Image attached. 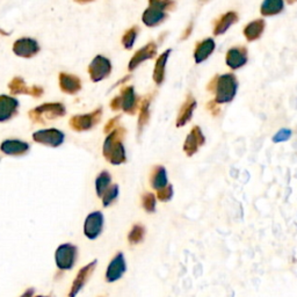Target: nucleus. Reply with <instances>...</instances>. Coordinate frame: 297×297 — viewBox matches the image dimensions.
I'll return each instance as SVG.
<instances>
[{
  "label": "nucleus",
  "instance_id": "f3484780",
  "mask_svg": "<svg viewBox=\"0 0 297 297\" xmlns=\"http://www.w3.org/2000/svg\"><path fill=\"white\" fill-rule=\"evenodd\" d=\"M196 105L197 102L195 100V98H194L192 94L187 95L186 100L183 101V104L180 107V111H179L177 121H175V124H177L178 128L186 126V124L192 120L193 113L196 109Z\"/></svg>",
  "mask_w": 297,
  "mask_h": 297
},
{
  "label": "nucleus",
  "instance_id": "9b49d317",
  "mask_svg": "<svg viewBox=\"0 0 297 297\" xmlns=\"http://www.w3.org/2000/svg\"><path fill=\"white\" fill-rule=\"evenodd\" d=\"M238 21H239V16L236 11H229V12L222 14L212 23V34L215 36L225 34L231 26L236 25Z\"/></svg>",
  "mask_w": 297,
  "mask_h": 297
},
{
  "label": "nucleus",
  "instance_id": "37998d69",
  "mask_svg": "<svg viewBox=\"0 0 297 297\" xmlns=\"http://www.w3.org/2000/svg\"><path fill=\"white\" fill-rule=\"evenodd\" d=\"M76 2L79 3V4H87V3L94 2V0H76Z\"/></svg>",
  "mask_w": 297,
  "mask_h": 297
},
{
  "label": "nucleus",
  "instance_id": "aec40b11",
  "mask_svg": "<svg viewBox=\"0 0 297 297\" xmlns=\"http://www.w3.org/2000/svg\"><path fill=\"white\" fill-rule=\"evenodd\" d=\"M19 102L16 98L0 95V122H5L17 115Z\"/></svg>",
  "mask_w": 297,
  "mask_h": 297
},
{
  "label": "nucleus",
  "instance_id": "412c9836",
  "mask_svg": "<svg viewBox=\"0 0 297 297\" xmlns=\"http://www.w3.org/2000/svg\"><path fill=\"white\" fill-rule=\"evenodd\" d=\"M266 28L263 19H255L248 23L243 29V34L248 42H255L261 38Z\"/></svg>",
  "mask_w": 297,
  "mask_h": 297
},
{
  "label": "nucleus",
  "instance_id": "a211bd4d",
  "mask_svg": "<svg viewBox=\"0 0 297 297\" xmlns=\"http://www.w3.org/2000/svg\"><path fill=\"white\" fill-rule=\"evenodd\" d=\"M215 48L216 43L214 39L211 38H207L202 40V41L197 42L195 48H194V60H195V63L200 64L203 63L204 61H207L215 51Z\"/></svg>",
  "mask_w": 297,
  "mask_h": 297
},
{
  "label": "nucleus",
  "instance_id": "dca6fc26",
  "mask_svg": "<svg viewBox=\"0 0 297 297\" xmlns=\"http://www.w3.org/2000/svg\"><path fill=\"white\" fill-rule=\"evenodd\" d=\"M9 89L11 91V93L13 95H18V94H28L32 95L34 98H40L43 94V89L40 86H32L28 87L26 85L25 80L23 78H13L12 82L9 84Z\"/></svg>",
  "mask_w": 297,
  "mask_h": 297
},
{
  "label": "nucleus",
  "instance_id": "7ed1b4c3",
  "mask_svg": "<svg viewBox=\"0 0 297 297\" xmlns=\"http://www.w3.org/2000/svg\"><path fill=\"white\" fill-rule=\"evenodd\" d=\"M65 113H67V109H65L63 104H61V102H48V104H43L32 109L29 112V119L34 123L46 124L48 121L63 117Z\"/></svg>",
  "mask_w": 297,
  "mask_h": 297
},
{
  "label": "nucleus",
  "instance_id": "2eb2a0df",
  "mask_svg": "<svg viewBox=\"0 0 297 297\" xmlns=\"http://www.w3.org/2000/svg\"><path fill=\"white\" fill-rule=\"evenodd\" d=\"M95 266H97V260H93V261H92L91 263L86 265L85 267H83V268L79 270L78 274H77L76 278H75V281H73V283H72V287H71V290H70L69 297H76L77 294L82 290L84 285L86 284V282L89 281V278L92 275V273L94 272Z\"/></svg>",
  "mask_w": 297,
  "mask_h": 297
},
{
  "label": "nucleus",
  "instance_id": "49530a36",
  "mask_svg": "<svg viewBox=\"0 0 297 297\" xmlns=\"http://www.w3.org/2000/svg\"><path fill=\"white\" fill-rule=\"evenodd\" d=\"M36 297H47V296H36Z\"/></svg>",
  "mask_w": 297,
  "mask_h": 297
},
{
  "label": "nucleus",
  "instance_id": "72a5a7b5",
  "mask_svg": "<svg viewBox=\"0 0 297 297\" xmlns=\"http://www.w3.org/2000/svg\"><path fill=\"white\" fill-rule=\"evenodd\" d=\"M143 208L148 212H153L156 210V196L152 193H146L142 197Z\"/></svg>",
  "mask_w": 297,
  "mask_h": 297
},
{
  "label": "nucleus",
  "instance_id": "4468645a",
  "mask_svg": "<svg viewBox=\"0 0 297 297\" xmlns=\"http://www.w3.org/2000/svg\"><path fill=\"white\" fill-rule=\"evenodd\" d=\"M156 55H157V45L155 42H150L145 47L141 48L137 53H135V55L131 57V60L129 62L128 69H129L130 71H133V70L139 67L143 62L155 58Z\"/></svg>",
  "mask_w": 297,
  "mask_h": 297
},
{
  "label": "nucleus",
  "instance_id": "39448f33",
  "mask_svg": "<svg viewBox=\"0 0 297 297\" xmlns=\"http://www.w3.org/2000/svg\"><path fill=\"white\" fill-rule=\"evenodd\" d=\"M102 116V109L98 108L95 111L84 115H75L70 120V127L75 131H86L93 128L100 122Z\"/></svg>",
  "mask_w": 297,
  "mask_h": 297
},
{
  "label": "nucleus",
  "instance_id": "423d86ee",
  "mask_svg": "<svg viewBox=\"0 0 297 297\" xmlns=\"http://www.w3.org/2000/svg\"><path fill=\"white\" fill-rule=\"evenodd\" d=\"M248 61V50L245 46L231 47L226 51L225 64L231 70H238L246 65Z\"/></svg>",
  "mask_w": 297,
  "mask_h": 297
},
{
  "label": "nucleus",
  "instance_id": "f257e3e1",
  "mask_svg": "<svg viewBox=\"0 0 297 297\" xmlns=\"http://www.w3.org/2000/svg\"><path fill=\"white\" fill-rule=\"evenodd\" d=\"M124 136H126V129L123 127H117L105 139L104 156L113 165L123 164L127 159L126 149L122 144Z\"/></svg>",
  "mask_w": 297,
  "mask_h": 297
},
{
  "label": "nucleus",
  "instance_id": "ea45409f",
  "mask_svg": "<svg viewBox=\"0 0 297 297\" xmlns=\"http://www.w3.org/2000/svg\"><path fill=\"white\" fill-rule=\"evenodd\" d=\"M193 28H194V24L190 23L188 26H187L185 31H183L182 35H181V41H183V40H187L189 38L190 35H192V32H193Z\"/></svg>",
  "mask_w": 297,
  "mask_h": 297
},
{
  "label": "nucleus",
  "instance_id": "79ce46f5",
  "mask_svg": "<svg viewBox=\"0 0 297 297\" xmlns=\"http://www.w3.org/2000/svg\"><path fill=\"white\" fill-rule=\"evenodd\" d=\"M33 295H34V289L29 288L25 291V294H23L20 297H33Z\"/></svg>",
  "mask_w": 297,
  "mask_h": 297
},
{
  "label": "nucleus",
  "instance_id": "c756f323",
  "mask_svg": "<svg viewBox=\"0 0 297 297\" xmlns=\"http://www.w3.org/2000/svg\"><path fill=\"white\" fill-rule=\"evenodd\" d=\"M138 32H139L138 26H134V27H131L126 32V34H124L122 38V45L126 49H131V48H133L134 43L137 39Z\"/></svg>",
  "mask_w": 297,
  "mask_h": 297
},
{
  "label": "nucleus",
  "instance_id": "0eeeda50",
  "mask_svg": "<svg viewBox=\"0 0 297 297\" xmlns=\"http://www.w3.org/2000/svg\"><path fill=\"white\" fill-rule=\"evenodd\" d=\"M112 64L109 60L104 56H97L92 61L89 67V73L93 82H101L106 77L111 75Z\"/></svg>",
  "mask_w": 297,
  "mask_h": 297
},
{
  "label": "nucleus",
  "instance_id": "7c9ffc66",
  "mask_svg": "<svg viewBox=\"0 0 297 297\" xmlns=\"http://www.w3.org/2000/svg\"><path fill=\"white\" fill-rule=\"evenodd\" d=\"M145 229L141 224H136L131 228L129 234H128V240L130 244H138L141 243L144 238Z\"/></svg>",
  "mask_w": 297,
  "mask_h": 297
},
{
  "label": "nucleus",
  "instance_id": "6e6552de",
  "mask_svg": "<svg viewBox=\"0 0 297 297\" xmlns=\"http://www.w3.org/2000/svg\"><path fill=\"white\" fill-rule=\"evenodd\" d=\"M104 229V215L100 211H94L86 217L84 224V233L91 240L97 239Z\"/></svg>",
  "mask_w": 297,
  "mask_h": 297
},
{
  "label": "nucleus",
  "instance_id": "c9c22d12",
  "mask_svg": "<svg viewBox=\"0 0 297 297\" xmlns=\"http://www.w3.org/2000/svg\"><path fill=\"white\" fill-rule=\"evenodd\" d=\"M291 135H292V133H291L290 129H281L274 135L272 139H273L274 143L287 142L288 139L291 138Z\"/></svg>",
  "mask_w": 297,
  "mask_h": 297
},
{
  "label": "nucleus",
  "instance_id": "a878e982",
  "mask_svg": "<svg viewBox=\"0 0 297 297\" xmlns=\"http://www.w3.org/2000/svg\"><path fill=\"white\" fill-rule=\"evenodd\" d=\"M284 10V0H263L260 6L262 17H274Z\"/></svg>",
  "mask_w": 297,
  "mask_h": 297
},
{
  "label": "nucleus",
  "instance_id": "c85d7f7f",
  "mask_svg": "<svg viewBox=\"0 0 297 297\" xmlns=\"http://www.w3.org/2000/svg\"><path fill=\"white\" fill-rule=\"evenodd\" d=\"M111 182H112V177L108 172L104 171L98 175L97 180H95V189H97L98 196L100 197L104 196L106 190L111 187Z\"/></svg>",
  "mask_w": 297,
  "mask_h": 297
},
{
  "label": "nucleus",
  "instance_id": "bb28decb",
  "mask_svg": "<svg viewBox=\"0 0 297 297\" xmlns=\"http://www.w3.org/2000/svg\"><path fill=\"white\" fill-rule=\"evenodd\" d=\"M150 182H151L152 188H155L157 192L163 189L164 187L167 186V174L166 170L163 166H156L152 170L151 177H150Z\"/></svg>",
  "mask_w": 297,
  "mask_h": 297
},
{
  "label": "nucleus",
  "instance_id": "4be33fe9",
  "mask_svg": "<svg viewBox=\"0 0 297 297\" xmlns=\"http://www.w3.org/2000/svg\"><path fill=\"white\" fill-rule=\"evenodd\" d=\"M167 19V13L156 7L149 6L142 16V20L148 27H157Z\"/></svg>",
  "mask_w": 297,
  "mask_h": 297
},
{
  "label": "nucleus",
  "instance_id": "ddd939ff",
  "mask_svg": "<svg viewBox=\"0 0 297 297\" xmlns=\"http://www.w3.org/2000/svg\"><path fill=\"white\" fill-rule=\"evenodd\" d=\"M14 54L18 55L19 57L24 58H32L40 51L39 43L33 39L24 38L19 39L13 45Z\"/></svg>",
  "mask_w": 297,
  "mask_h": 297
},
{
  "label": "nucleus",
  "instance_id": "e433bc0d",
  "mask_svg": "<svg viewBox=\"0 0 297 297\" xmlns=\"http://www.w3.org/2000/svg\"><path fill=\"white\" fill-rule=\"evenodd\" d=\"M207 109H208V112L210 113V114L214 117L221 114V107H219V105L215 100H210L208 102Z\"/></svg>",
  "mask_w": 297,
  "mask_h": 297
},
{
  "label": "nucleus",
  "instance_id": "20e7f679",
  "mask_svg": "<svg viewBox=\"0 0 297 297\" xmlns=\"http://www.w3.org/2000/svg\"><path fill=\"white\" fill-rule=\"evenodd\" d=\"M77 256H78V250L75 245L67 243L58 246L55 254L56 259V265L62 270L72 269L73 266L76 265Z\"/></svg>",
  "mask_w": 297,
  "mask_h": 297
},
{
  "label": "nucleus",
  "instance_id": "a18cd8bd",
  "mask_svg": "<svg viewBox=\"0 0 297 297\" xmlns=\"http://www.w3.org/2000/svg\"><path fill=\"white\" fill-rule=\"evenodd\" d=\"M209 2H210V0H199V3L202 4V5H204V4H207Z\"/></svg>",
  "mask_w": 297,
  "mask_h": 297
},
{
  "label": "nucleus",
  "instance_id": "5701e85b",
  "mask_svg": "<svg viewBox=\"0 0 297 297\" xmlns=\"http://www.w3.org/2000/svg\"><path fill=\"white\" fill-rule=\"evenodd\" d=\"M0 150L9 156H23L28 152L29 145L18 139H7L0 145Z\"/></svg>",
  "mask_w": 297,
  "mask_h": 297
},
{
  "label": "nucleus",
  "instance_id": "6ab92c4d",
  "mask_svg": "<svg viewBox=\"0 0 297 297\" xmlns=\"http://www.w3.org/2000/svg\"><path fill=\"white\" fill-rule=\"evenodd\" d=\"M121 101H122V109L127 114L134 115L138 109V99L135 93L133 86L123 87L121 90Z\"/></svg>",
  "mask_w": 297,
  "mask_h": 297
},
{
  "label": "nucleus",
  "instance_id": "4c0bfd02",
  "mask_svg": "<svg viewBox=\"0 0 297 297\" xmlns=\"http://www.w3.org/2000/svg\"><path fill=\"white\" fill-rule=\"evenodd\" d=\"M120 121V116H116V117H114V119H112V120H109V122L106 124V127H105V129H104V131L106 134H111L113 130L114 129H116V126H117V122H119Z\"/></svg>",
  "mask_w": 297,
  "mask_h": 297
},
{
  "label": "nucleus",
  "instance_id": "393cba45",
  "mask_svg": "<svg viewBox=\"0 0 297 297\" xmlns=\"http://www.w3.org/2000/svg\"><path fill=\"white\" fill-rule=\"evenodd\" d=\"M171 54V49H167L165 53H163L158 57V60L156 62V67L153 70V82H155L157 85H161L165 80V68H166V63L168 60V56Z\"/></svg>",
  "mask_w": 297,
  "mask_h": 297
},
{
  "label": "nucleus",
  "instance_id": "f8f14e48",
  "mask_svg": "<svg viewBox=\"0 0 297 297\" xmlns=\"http://www.w3.org/2000/svg\"><path fill=\"white\" fill-rule=\"evenodd\" d=\"M127 265L126 260L122 253H117V254L112 259L107 267V272H106V281L107 282H115L122 277V275L126 273Z\"/></svg>",
  "mask_w": 297,
  "mask_h": 297
},
{
  "label": "nucleus",
  "instance_id": "58836bf2",
  "mask_svg": "<svg viewBox=\"0 0 297 297\" xmlns=\"http://www.w3.org/2000/svg\"><path fill=\"white\" fill-rule=\"evenodd\" d=\"M111 107L113 111H119V109L122 108V101H121V97H116L112 100Z\"/></svg>",
  "mask_w": 297,
  "mask_h": 297
},
{
  "label": "nucleus",
  "instance_id": "473e14b6",
  "mask_svg": "<svg viewBox=\"0 0 297 297\" xmlns=\"http://www.w3.org/2000/svg\"><path fill=\"white\" fill-rule=\"evenodd\" d=\"M149 4L151 7H156L164 12L166 11H173L177 6L174 0H149Z\"/></svg>",
  "mask_w": 297,
  "mask_h": 297
},
{
  "label": "nucleus",
  "instance_id": "b1692460",
  "mask_svg": "<svg viewBox=\"0 0 297 297\" xmlns=\"http://www.w3.org/2000/svg\"><path fill=\"white\" fill-rule=\"evenodd\" d=\"M60 87L64 93L76 94L82 89V80L78 77L63 72L60 75Z\"/></svg>",
  "mask_w": 297,
  "mask_h": 297
},
{
  "label": "nucleus",
  "instance_id": "cd10ccee",
  "mask_svg": "<svg viewBox=\"0 0 297 297\" xmlns=\"http://www.w3.org/2000/svg\"><path fill=\"white\" fill-rule=\"evenodd\" d=\"M152 97L151 95H148V97L144 98V100L142 101L141 105V112H139V119H138V129H139V134L143 128L145 127V124L148 123V121L150 119V104H151Z\"/></svg>",
  "mask_w": 297,
  "mask_h": 297
},
{
  "label": "nucleus",
  "instance_id": "9d476101",
  "mask_svg": "<svg viewBox=\"0 0 297 297\" xmlns=\"http://www.w3.org/2000/svg\"><path fill=\"white\" fill-rule=\"evenodd\" d=\"M33 139L40 144L56 148L64 142V134L57 129H43L36 131Z\"/></svg>",
  "mask_w": 297,
  "mask_h": 297
},
{
  "label": "nucleus",
  "instance_id": "c03bdc74",
  "mask_svg": "<svg viewBox=\"0 0 297 297\" xmlns=\"http://www.w3.org/2000/svg\"><path fill=\"white\" fill-rule=\"evenodd\" d=\"M285 2H287L289 4V5H292V4L297 3V0H285Z\"/></svg>",
  "mask_w": 297,
  "mask_h": 297
},
{
  "label": "nucleus",
  "instance_id": "f704fd0d",
  "mask_svg": "<svg viewBox=\"0 0 297 297\" xmlns=\"http://www.w3.org/2000/svg\"><path fill=\"white\" fill-rule=\"evenodd\" d=\"M173 196V187L171 185H167L166 187H164L163 189H160L157 192V197L163 202H166V201H170Z\"/></svg>",
  "mask_w": 297,
  "mask_h": 297
},
{
  "label": "nucleus",
  "instance_id": "f03ea898",
  "mask_svg": "<svg viewBox=\"0 0 297 297\" xmlns=\"http://www.w3.org/2000/svg\"><path fill=\"white\" fill-rule=\"evenodd\" d=\"M238 91V79L232 72L218 75L217 84L215 89V99L214 100L218 105L230 104L236 97Z\"/></svg>",
  "mask_w": 297,
  "mask_h": 297
},
{
  "label": "nucleus",
  "instance_id": "1a4fd4ad",
  "mask_svg": "<svg viewBox=\"0 0 297 297\" xmlns=\"http://www.w3.org/2000/svg\"><path fill=\"white\" fill-rule=\"evenodd\" d=\"M204 143H206V137H204L201 128L199 126L193 127L183 143V151L188 157H192L199 151L201 146L204 145Z\"/></svg>",
  "mask_w": 297,
  "mask_h": 297
},
{
  "label": "nucleus",
  "instance_id": "a19ab883",
  "mask_svg": "<svg viewBox=\"0 0 297 297\" xmlns=\"http://www.w3.org/2000/svg\"><path fill=\"white\" fill-rule=\"evenodd\" d=\"M217 78H218V75H216L215 77H212L210 82H209V84L207 85V90L210 92V93L214 94L215 92V89H216V84H217Z\"/></svg>",
  "mask_w": 297,
  "mask_h": 297
},
{
  "label": "nucleus",
  "instance_id": "2f4dec72",
  "mask_svg": "<svg viewBox=\"0 0 297 297\" xmlns=\"http://www.w3.org/2000/svg\"><path fill=\"white\" fill-rule=\"evenodd\" d=\"M117 195H119V186L112 185L107 190H106L104 196H102V203H104V207L111 206V204L117 199Z\"/></svg>",
  "mask_w": 297,
  "mask_h": 297
}]
</instances>
